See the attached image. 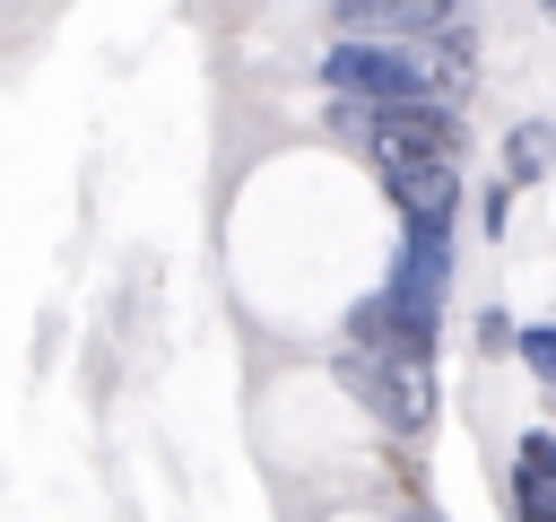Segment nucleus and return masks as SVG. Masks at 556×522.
Returning <instances> with one entry per match:
<instances>
[{"instance_id": "8", "label": "nucleus", "mask_w": 556, "mask_h": 522, "mask_svg": "<svg viewBox=\"0 0 556 522\" xmlns=\"http://www.w3.org/2000/svg\"><path fill=\"white\" fill-rule=\"evenodd\" d=\"M513 522H556V487H539V478L513 470Z\"/></svg>"}, {"instance_id": "3", "label": "nucleus", "mask_w": 556, "mask_h": 522, "mask_svg": "<svg viewBox=\"0 0 556 522\" xmlns=\"http://www.w3.org/2000/svg\"><path fill=\"white\" fill-rule=\"evenodd\" d=\"M382 174V191H391V209H400V235H434V244H452V226H460V165H374Z\"/></svg>"}, {"instance_id": "5", "label": "nucleus", "mask_w": 556, "mask_h": 522, "mask_svg": "<svg viewBox=\"0 0 556 522\" xmlns=\"http://www.w3.org/2000/svg\"><path fill=\"white\" fill-rule=\"evenodd\" d=\"M547 165H556V130H547V122L504 130V183H530V174H547Z\"/></svg>"}, {"instance_id": "9", "label": "nucleus", "mask_w": 556, "mask_h": 522, "mask_svg": "<svg viewBox=\"0 0 556 522\" xmlns=\"http://www.w3.org/2000/svg\"><path fill=\"white\" fill-rule=\"evenodd\" d=\"M504 217H513V183H486V200H478V226H486V244L504 235Z\"/></svg>"}, {"instance_id": "6", "label": "nucleus", "mask_w": 556, "mask_h": 522, "mask_svg": "<svg viewBox=\"0 0 556 522\" xmlns=\"http://www.w3.org/2000/svg\"><path fill=\"white\" fill-rule=\"evenodd\" d=\"M513 365H521L530 383H547V391H556V322H521V348H513Z\"/></svg>"}, {"instance_id": "10", "label": "nucleus", "mask_w": 556, "mask_h": 522, "mask_svg": "<svg viewBox=\"0 0 556 522\" xmlns=\"http://www.w3.org/2000/svg\"><path fill=\"white\" fill-rule=\"evenodd\" d=\"M417 522H443V513H417Z\"/></svg>"}, {"instance_id": "4", "label": "nucleus", "mask_w": 556, "mask_h": 522, "mask_svg": "<svg viewBox=\"0 0 556 522\" xmlns=\"http://www.w3.org/2000/svg\"><path fill=\"white\" fill-rule=\"evenodd\" d=\"M443 287H452V244H434V235H400V261H391L382 296H391L426 339H443Z\"/></svg>"}, {"instance_id": "7", "label": "nucleus", "mask_w": 556, "mask_h": 522, "mask_svg": "<svg viewBox=\"0 0 556 522\" xmlns=\"http://www.w3.org/2000/svg\"><path fill=\"white\" fill-rule=\"evenodd\" d=\"M513 348H521V322H513L504 304H486V313H478V357H513Z\"/></svg>"}, {"instance_id": "2", "label": "nucleus", "mask_w": 556, "mask_h": 522, "mask_svg": "<svg viewBox=\"0 0 556 522\" xmlns=\"http://www.w3.org/2000/svg\"><path fill=\"white\" fill-rule=\"evenodd\" d=\"M330 374L391 426V435H426L434 426V374L426 365H382V357H356V348H339L330 357Z\"/></svg>"}, {"instance_id": "1", "label": "nucleus", "mask_w": 556, "mask_h": 522, "mask_svg": "<svg viewBox=\"0 0 556 522\" xmlns=\"http://www.w3.org/2000/svg\"><path fill=\"white\" fill-rule=\"evenodd\" d=\"M321 87H330V104H426L434 96V78L408 44H330Z\"/></svg>"}]
</instances>
